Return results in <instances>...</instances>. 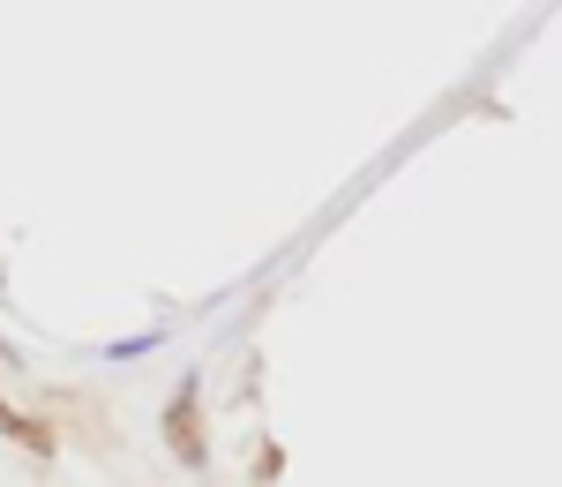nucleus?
I'll return each mask as SVG.
<instances>
[{"instance_id": "nucleus-1", "label": "nucleus", "mask_w": 562, "mask_h": 487, "mask_svg": "<svg viewBox=\"0 0 562 487\" xmlns=\"http://www.w3.org/2000/svg\"><path fill=\"white\" fill-rule=\"evenodd\" d=\"M0 435H8V443H23V450H38V457L53 450V435H45L38 420H23V412H15L8 398H0Z\"/></svg>"}, {"instance_id": "nucleus-2", "label": "nucleus", "mask_w": 562, "mask_h": 487, "mask_svg": "<svg viewBox=\"0 0 562 487\" xmlns=\"http://www.w3.org/2000/svg\"><path fill=\"white\" fill-rule=\"evenodd\" d=\"M173 450L188 457V465L203 457V443H195V398H180V405H173Z\"/></svg>"}]
</instances>
